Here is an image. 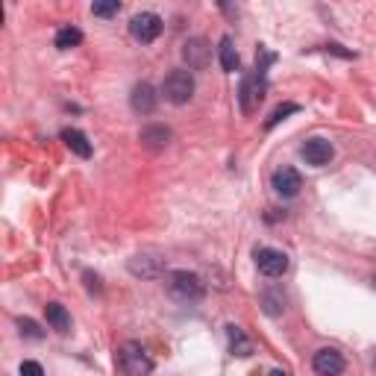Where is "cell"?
Masks as SVG:
<instances>
[{"mask_svg":"<svg viewBox=\"0 0 376 376\" xmlns=\"http://www.w3.org/2000/svg\"><path fill=\"white\" fill-rule=\"evenodd\" d=\"M165 285H168L171 300L183 303V306H194V303H200L206 297V283L191 270H171Z\"/></svg>","mask_w":376,"mask_h":376,"instance_id":"cell-1","label":"cell"},{"mask_svg":"<svg viewBox=\"0 0 376 376\" xmlns=\"http://www.w3.org/2000/svg\"><path fill=\"white\" fill-rule=\"evenodd\" d=\"M115 365L124 376H147L153 370V359L147 355V350L135 341H127L118 347L115 353Z\"/></svg>","mask_w":376,"mask_h":376,"instance_id":"cell-2","label":"cell"},{"mask_svg":"<svg viewBox=\"0 0 376 376\" xmlns=\"http://www.w3.org/2000/svg\"><path fill=\"white\" fill-rule=\"evenodd\" d=\"M162 94H165V101L173 103V106L188 103L194 97V76H191V71H183V68L171 71L165 76V83H162Z\"/></svg>","mask_w":376,"mask_h":376,"instance_id":"cell-3","label":"cell"},{"mask_svg":"<svg viewBox=\"0 0 376 376\" xmlns=\"http://www.w3.org/2000/svg\"><path fill=\"white\" fill-rule=\"evenodd\" d=\"M265 89H268V80H265V74H259V71L247 74L241 80L239 101H241V112L244 115H253L256 109H259V103L265 101Z\"/></svg>","mask_w":376,"mask_h":376,"instance_id":"cell-4","label":"cell"},{"mask_svg":"<svg viewBox=\"0 0 376 376\" xmlns=\"http://www.w3.org/2000/svg\"><path fill=\"white\" fill-rule=\"evenodd\" d=\"M162 33V18L156 15V12H138L132 15V21H130V35L135 38V42H142V45H150L156 42Z\"/></svg>","mask_w":376,"mask_h":376,"instance_id":"cell-5","label":"cell"},{"mask_svg":"<svg viewBox=\"0 0 376 376\" xmlns=\"http://www.w3.org/2000/svg\"><path fill=\"white\" fill-rule=\"evenodd\" d=\"M130 273L132 276H144V280H159V276L168 273V265L159 253H138L130 259Z\"/></svg>","mask_w":376,"mask_h":376,"instance_id":"cell-6","label":"cell"},{"mask_svg":"<svg viewBox=\"0 0 376 376\" xmlns=\"http://www.w3.org/2000/svg\"><path fill=\"white\" fill-rule=\"evenodd\" d=\"M288 256L283 250H273V247H259L256 250V268H259L265 276L276 280V276H283L288 270Z\"/></svg>","mask_w":376,"mask_h":376,"instance_id":"cell-7","label":"cell"},{"mask_svg":"<svg viewBox=\"0 0 376 376\" xmlns=\"http://www.w3.org/2000/svg\"><path fill=\"white\" fill-rule=\"evenodd\" d=\"M183 62L191 68V71H203L209 68L212 62V45L206 42V38H188V42L183 45Z\"/></svg>","mask_w":376,"mask_h":376,"instance_id":"cell-8","label":"cell"},{"mask_svg":"<svg viewBox=\"0 0 376 376\" xmlns=\"http://www.w3.org/2000/svg\"><path fill=\"white\" fill-rule=\"evenodd\" d=\"M270 186H273V191L280 194V197H297V194H300V188H303V176H300V171H297V168L283 165V168L273 171Z\"/></svg>","mask_w":376,"mask_h":376,"instance_id":"cell-9","label":"cell"},{"mask_svg":"<svg viewBox=\"0 0 376 376\" xmlns=\"http://www.w3.org/2000/svg\"><path fill=\"white\" fill-rule=\"evenodd\" d=\"M312 368L318 376H341L344 373V355L335 347H321L318 353H314Z\"/></svg>","mask_w":376,"mask_h":376,"instance_id":"cell-10","label":"cell"},{"mask_svg":"<svg viewBox=\"0 0 376 376\" xmlns=\"http://www.w3.org/2000/svg\"><path fill=\"white\" fill-rule=\"evenodd\" d=\"M300 156H303V159H306L309 165L324 168V165H329V162H332L335 147L326 142V138H309V142L300 147Z\"/></svg>","mask_w":376,"mask_h":376,"instance_id":"cell-11","label":"cell"},{"mask_svg":"<svg viewBox=\"0 0 376 376\" xmlns=\"http://www.w3.org/2000/svg\"><path fill=\"white\" fill-rule=\"evenodd\" d=\"M156 103H159V94H156V89L150 83H138L130 94V106L138 115H150L156 109Z\"/></svg>","mask_w":376,"mask_h":376,"instance_id":"cell-12","label":"cell"},{"mask_svg":"<svg viewBox=\"0 0 376 376\" xmlns=\"http://www.w3.org/2000/svg\"><path fill=\"white\" fill-rule=\"evenodd\" d=\"M173 132L165 127V124H147L142 132H138V142H142V147L147 150H165L171 144Z\"/></svg>","mask_w":376,"mask_h":376,"instance_id":"cell-13","label":"cell"},{"mask_svg":"<svg viewBox=\"0 0 376 376\" xmlns=\"http://www.w3.org/2000/svg\"><path fill=\"white\" fill-rule=\"evenodd\" d=\"M227 338H229V353H232V355H239V359H247V355H253V341L244 335L241 326L229 324V326H227Z\"/></svg>","mask_w":376,"mask_h":376,"instance_id":"cell-14","label":"cell"},{"mask_svg":"<svg viewBox=\"0 0 376 376\" xmlns=\"http://www.w3.org/2000/svg\"><path fill=\"white\" fill-rule=\"evenodd\" d=\"M62 142H65V147L71 153L80 156V159H89V156H91V142L86 138V132H80V130H74V127L62 130Z\"/></svg>","mask_w":376,"mask_h":376,"instance_id":"cell-15","label":"cell"},{"mask_svg":"<svg viewBox=\"0 0 376 376\" xmlns=\"http://www.w3.org/2000/svg\"><path fill=\"white\" fill-rule=\"evenodd\" d=\"M45 314H47L50 329H56L59 335L71 332V312H68L62 303H47V306H45Z\"/></svg>","mask_w":376,"mask_h":376,"instance_id":"cell-16","label":"cell"},{"mask_svg":"<svg viewBox=\"0 0 376 376\" xmlns=\"http://www.w3.org/2000/svg\"><path fill=\"white\" fill-rule=\"evenodd\" d=\"M217 56H221V68H224L227 74H235V71H239L241 59H239V50H235V45H232V38H229V35H224V38H221V47H217Z\"/></svg>","mask_w":376,"mask_h":376,"instance_id":"cell-17","label":"cell"},{"mask_svg":"<svg viewBox=\"0 0 376 376\" xmlns=\"http://www.w3.org/2000/svg\"><path fill=\"white\" fill-rule=\"evenodd\" d=\"M262 309L270 314V318H276V314L285 312V294L280 288H268L262 291Z\"/></svg>","mask_w":376,"mask_h":376,"instance_id":"cell-18","label":"cell"},{"mask_svg":"<svg viewBox=\"0 0 376 376\" xmlns=\"http://www.w3.org/2000/svg\"><path fill=\"white\" fill-rule=\"evenodd\" d=\"M53 45H56L59 50H71V47H80V45H83V33L76 30V27H62V30L56 33Z\"/></svg>","mask_w":376,"mask_h":376,"instance_id":"cell-19","label":"cell"},{"mask_svg":"<svg viewBox=\"0 0 376 376\" xmlns=\"http://www.w3.org/2000/svg\"><path fill=\"white\" fill-rule=\"evenodd\" d=\"M294 112H300V106H297V103H283V106H276V109H273V115L265 121V130H273L276 124L285 121V118H288V115H294Z\"/></svg>","mask_w":376,"mask_h":376,"instance_id":"cell-20","label":"cell"},{"mask_svg":"<svg viewBox=\"0 0 376 376\" xmlns=\"http://www.w3.org/2000/svg\"><path fill=\"white\" fill-rule=\"evenodd\" d=\"M91 12L94 18H115L121 12V4L118 0H97V4H91Z\"/></svg>","mask_w":376,"mask_h":376,"instance_id":"cell-21","label":"cell"},{"mask_svg":"<svg viewBox=\"0 0 376 376\" xmlns=\"http://www.w3.org/2000/svg\"><path fill=\"white\" fill-rule=\"evenodd\" d=\"M18 329H21L24 338H45V329L38 326L33 318H18Z\"/></svg>","mask_w":376,"mask_h":376,"instance_id":"cell-22","label":"cell"},{"mask_svg":"<svg viewBox=\"0 0 376 376\" xmlns=\"http://www.w3.org/2000/svg\"><path fill=\"white\" fill-rule=\"evenodd\" d=\"M21 376H45V368L38 362H24L21 365Z\"/></svg>","mask_w":376,"mask_h":376,"instance_id":"cell-23","label":"cell"},{"mask_svg":"<svg viewBox=\"0 0 376 376\" xmlns=\"http://www.w3.org/2000/svg\"><path fill=\"white\" fill-rule=\"evenodd\" d=\"M83 280L89 283V291H101V285H97V283H101V280H97V276H94L91 270H86V273H83Z\"/></svg>","mask_w":376,"mask_h":376,"instance_id":"cell-24","label":"cell"},{"mask_svg":"<svg viewBox=\"0 0 376 376\" xmlns=\"http://www.w3.org/2000/svg\"><path fill=\"white\" fill-rule=\"evenodd\" d=\"M270 376H288V373H285V370H273Z\"/></svg>","mask_w":376,"mask_h":376,"instance_id":"cell-25","label":"cell"},{"mask_svg":"<svg viewBox=\"0 0 376 376\" xmlns=\"http://www.w3.org/2000/svg\"><path fill=\"white\" fill-rule=\"evenodd\" d=\"M373 368H376V355H373Z\"/></svg>","mask_w":376,"mask_h":376,"instance_id":"cell-26","label":"cell"}]
</instances>
